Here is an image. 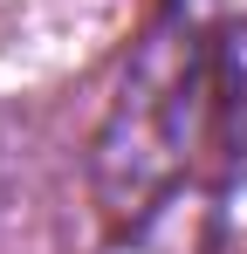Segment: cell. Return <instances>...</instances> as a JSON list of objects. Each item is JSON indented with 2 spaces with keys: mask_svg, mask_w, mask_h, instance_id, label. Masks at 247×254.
I'll return each mask as SVG.
<instances>
[{
  "mask_svg": "<svg viewBox=\"0 0 247 254\" xmlns=\"http://www.w3.org/2000/svg\"><path fill=\"white\" fill-rule=\"evenodd\" d=\"M213 110H220V48L206 42V28L185 7H172L137 42L117 96H110V117L96 130L89 179L117 227L144 220L172 192V179L213 130Z\"/></svg>",
  "mask_w": 247,
  "mask_h": 254,
  "instance_id": "1",
  "label": "cell"
},
{
  "mask_svg": "<svg viewBox=\"0 0 247 254\" xmlns=\"http://www.w3.org/2000/svg\"><path fill=\"white\" fill-rule=\"evenodd\" d=\"M213 130H227L234 172H247V35H234L220 48V110H213Z\"/></svg>",
  "mask_w": 247,
  "mask_h": 254,
  "instance_id": "2",
  "label": "cell"
}]
</instances>
